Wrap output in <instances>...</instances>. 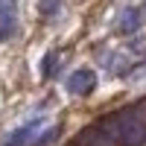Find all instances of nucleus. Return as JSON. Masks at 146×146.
<instances>
[{"label":"nucleus","instance_id":"nucleus-6","mask_svg":"<svg viewBox=\"0 0 146 146\" xmlns=\"http://www.w3.org/2000/svg\"><path fill=\"white\" fill-rule=\"evenodd\" d=\"M58 6H62V0H41L38 9H41V15H56Z\"/></svg>","mask_w":146,"mask_h":146},{"label":"nucleus","instance_id":"nucleus-1","mask_svg":"<svg viewBox=\"0 0 146 146\" xmlns=\"http://www.w3.org/2000/svg\"><path fill=\"white\" fill-rule=\"evenodd\" d=\"M94 129L108 146H143L146 143V105H129L102 117Z\"/></svg>","mask_w":146,"mask_h":146},{"label":"nucleus","instance_id":"nucleus-2","mask_svg":"<svg viewBox=\"0 0 146 146\" xmlns=\"http://www.w3.org/2000/svg\"><path fill=\"white\" fill-rule=\"evenodd\" d=\"M94 88H96V76H94V70L82 67V70H76V73H70V79H67V91H70L73 96H88Z\"/></svg>","mask_w":146,"mask_h":146},{"label":"nucleus","instance_id":"nucleus-4","mask_svg":"<svg viewBox=\"0 0 146 146\" xmlns=\"http://www.w3.org/2000/svg\"><path fill=\"white\" fill-rule=\"evenodd\" d=\"M38 126H41V120H32V123H27V126H21L18 131H15V135H12L3 146H23V143H27L32 135H35V131H38Z\"/></svg>","mask_w":146,"mask_h":146},{"label":"nucleus","instance_id":"nucleus-7","mask_svg":"<svg viewBox=\"0 0 146 146\" xmlns=\"http://www.w3.org/2000/svg\"><path fill=\"white\" fill-rule=\"evenodd\" d=\"M129 79H131V82L146 79V64H140V67H135V70H129Z\"/></svg>","mask_w":146,"mask_h":146},{"label":"nucleus","instance_id":"nucleus-5","mask_svg":"<svg viewBox=\"0 0 146 146\" xmlns=\"http://www.w3.org/2000/svg\"><path fill=\"white\" fill-rule=\"evenodd\" d=\"M137 27H140V12L137 9H126L123 18H120V29L123 32H135Z\"/></svg>","mask_w":146,"mask_h":146},{"label":"nucleus","instance_id":"nucleus-3","mask_svg":"<svg viewBox=\"0 0 146 146\" xmlns=\"http://www.w3.org/2000/svg\"><path fill=\"white\" fill-rule=\"evenodd\" d=\"M18 27V0H0V41H6Z\"/></svg>","mask_w":146,"mask_h":146}]
</instances>
